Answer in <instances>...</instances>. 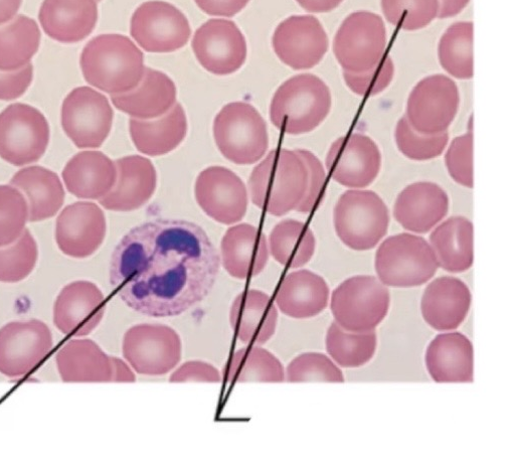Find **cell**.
I'll list each match as a JSON object with an SVG mask.
<instances>
[{"label":"cell","instance_id":"6da1fadb","mask_svg":"<svg viewBox=\"0 0 512 473\" xmlns=\"http://www.w3.org/2000/svg\"><path fill=\"white\" fill-rule=\"evenodd\" d=\"M220 268L221 257L202 227L158 219L121 239L112 254L110 283L132 310L174 318L208 297Z\"/></svg>","mask_w":512,"mask_h":473},{"label":"cell","instance_id":"7a4b0ae2","mask_svg":"<svg viewBox=\"0 0 512 473\" xmlns=\"http://www.w3.org/2000/svg\"><path fill=\"white\" fill-rule=\"evenodd\" d=\"M307 182L306 165L296 150L273 149L251 174V199L268 214L282 217L300 205Z\"/></svg>","mask_w":512,"mask_h":473},{"label":"cell","instance_id":"3957f363","mask_svg":"<svg viewBox=\"0 0 512 473\" xmlns=\"http://www.w3.org/2000/svg\"><path fill=\"white\" fill-rule=\"evenodd\" d=\"M81 68L91 86L111 95H119L139 85L145 71L144 56L125 36L101 35L84 48Z\"/></svg>","mask_w":512,"mask_h":473},{"label":"cell","instance_id":"277c9868","mask_svg":"<svg viewBox=\"0 0 512 473\" xmlns=\"http://www.w3.org/2000/svg\"><path fill=\"white\" fill-rule=\"evenodd\" d=\"M331 104V93L324 81L312 74H300L275 92L270 118L275 127L287 134H305L327 118Z\"/></svg>","mask_w":512,"mask_h":473},{"label":"cell","instance_id":"5b68a950","mask_svg":"<svg viewBox=\"0 0 512 473\" xmlns=\"http://www.w3.org/2000/svg\"><path fill=\"white\" fill-rule=\"evenodd\" d=\"M333 226L339 240L348 248L369 251L388 234L390 212L377 193L350 190L341 195L334 206Z\"/></svg>","mask_w":512,"mask_h":473},{"label":"cell","instance_id":"8992f818","mask_svg":"<svg viewBox=\"0 0 512 473\" xmlns=\"http://www.w3.org/2000/svg\"><path fill=\"white\" fill-rule=\"evenodd\" d=\"M390 305L388 286L372 275L345 280L333 290L330 298L335 323L353 333L375 331L387 318Z\"/></svg>","mask_w":512,"mask_h":473},{"label":"cell","instance_id":"52a82bcc","mask_svg":"<svg viewBox=\"0 0 512 473\" xmlns=\"http://www.w3.org/2000/svg\"><path fill=\"white\" fill-rule=\"evenodd\" d=\"M375 269L388 287L412 288L429 282L439 264L429 242L419 235L402 233L387 238L376 252Z\"/></svg>","mask_w":512,"mask_h":473},{"label":"cell","instance_id":"ba28073f","mask_svg":"<svg viewBox=\"0 0 512 473\" xmlns=\"http://www.w3.org/2000/svg\"><path fill=\"white\" fill-rule=\"evenodd\" d=\"M214 136L221 153L237 165L259 162L269 146L267 124L249 103L226 105L214 122Z\"/></svg>","mask_w":512,"mask_h":473},{"label":"cell","instance_id":"9c48e42d","mask_svg":"<svg viewBox=\"0 0 512 473\" xmlns=\"http://www.w3.org/2000/svg\"><path fill=\"white\" fill-rule=\"evenodd\" d=\"M387 29L383 19L374 13L350 15L333 40V53L346 72L363 73L373 69L386 55Z\"/></svg>","mask_w":512,"mask_h":473},{"label":"cell","instance_id":"30bf717a","mask_svg":"<svg viewBox=\"0 0 512 473\" xmlns=\"http://www.w3.org/2000/svg\"><path fill=\"white\" fill-rule=\"evenodd\" d=\"M122 354L137 374L163 376L180 364L183 343L173 328L161 324H141L125 333Z\"/></svg>","mask_w":512,"mask_h":473},{"label":"cell","instance_id":"8fae6325","mask_svg":"<svg viewBox=\"0 0 512 473\" xmlns=\"http://www.w3.org/2000/svg\"><path fill=\"white\" fill-rule=\"evenodd\" d=\"M50 142V126L36 108L12 104L0 113V157L23 167L38 162Z\"/></svg>","mask_w":512,"mask_h":473},{"label":"cell","instance_id":"7c38bea8","mask_svg":"<svg viewBox=\"0 0 512 473\" xmlns=\"http://www.w3.org/2000/svg\"><path fill=\"white\" fill-rule=\"evenodd\" d=\"M325 165L334 182L350 190H362L379 177L382 153L371 137L352 133L337 138L330 145Z\"/></svg>","mask_w":512,"mask_h":473},{"label":"cell","instance_id":"4fadbf2b","mask_svg":"<svg viewBox=\"0 0 512 473\" xmlns=\"http://www.w3.org/2000/svg\"><path fill=\"white\" fill-rule=\"evenodd\" d=\"M130 34L148 53H173L189 43L192 29L178 8L152 0L142 4L133 14Z\"/></svg>","mask_w":512,"mask_h":473},{"label":"cell","instance_id":"5bb4252c","mask_svg":"<svg viewBox=\"0 0 512 473\" xmlns=\"http://www.w3.org/2000/svg\"><path fill=\"white\" fill-rule=\"evenodd\" d=\"M459 105L456 83L447 76L432 75L421 80L412 90L405 117L418 132L439 134L448 131Z\"/></svg>","mask_w":512,"mask_h":473},{"label":"cell","instance_id":"9a60e30c","mask_svg":"<svg viewBox=\"0 0 512 473\" xmlns=\"http://www.w3.org/2000/svg\"><path fill=\"white\" fill-rule=\"evenodd\" d=\"M50 328L42 321L12 322L0 329V374L21 378L34 371L52 351Z\"/></svg>","mask_w":512,"mask_h":473},{"label":"cell","instance_id":"2e32d148","mask_svg":"<svg viewBox=\"0 0 512 473\" xmlns=\"http://www.w3.org/2000/svg\"><path fill=\"white\" fill-rule=\"evenodd\" d=\"M114 112L108 99L90 87L74 89L62 107V125L79 148L100 147L110 134Z\"/></svg>","mask_w":512,"mask_h":473},{"label":"cell","instance_id":"e0dca14e","mask_svg":"<svg viewBox=\"0 0 512 473\" xmlns=\"http://www.w3.org/2000/svg\"><path fill=\"white\" fill-rule=\"evenodd\" d=\"M200 64L210 73L225 76L242 68L247 59V43L237 25L214 19L204 24L192 42Z\"/></svg>","mask_w":512,"mask_h":473},{"label":"cell","instance_id":"ac0fdd59","mask_svg":"<svg viewBox=\"0 0 512 473\" xmlns=\"http://www.w3.org/2000/svg\"><path fill=\"white\" fill-rule=\"evenodd\" d=\"M272 44L281 62L297 71L317 66L329 47L324 28L312 16H293L283 21L274 33Z\"/></svg>","mask_w":512,"mask_h":473},{"label":"cell","instance_id":"d6986e66","mask_svg":"<svg viewBox=\"0 0 512 473\" xmlns=\"http://www.w3.org/2000/svg\"><path fill=\"white\" fill-rule=\"evenodd\" d=\"M105 311L101 289L90 281H75L65 286L56 299L54 325L69 337H87L100 326Z\"/></svg>","mask_w":512,"mask_h":473},{"label":"cell","instance_id":"ffe728a7","mask_svg":"<svg viewBox=\"0 0 512 473\" xmlns=\"http://www.w3.org/2000/svg\"><path fill=\"white\" fill-rule=\"evenodd\" d=\"M195 194L202 210L221 224H236L247 213L246 186L227 168L211 167L203 171L197 180Z\"/></svg>","mask_w":512,"mask_h":473},{"label":"cell","instance_id":"44dd1931","mask_svg":"<svg viewBox=\"0 0 512 473\" xmlns=\"http://www.w3.org/2000/svg\"><path fill=\"white\" fill-rule=\"evenodd\" d=\"M106 230L103 211L96 204L79 202L65 208L59 216L56 241L65 255L84 259L101 247Z\"/></svg>","mask_w":512,"mask_h":473},{"label":"cell","instance_id":"7402d4cb","mask_svg":"<svg viewBox=\"0 0 512 473\" xmlns=\"http://www.w3.org/2000/svg\"><path fill=\"white\" fill-rule=\"evenodd\" d=\"M471 301V292L462 280L453 276L438 277L428 284L422 295V317L435 331H455L467 318Z\"/></svg>","mask_w":512,"mask_h":473},{"label":"cell","instance_id":"603a6c76","mask_svg":"<svg viewBox=\"0 0 512 473\" xmlns=\"http://www.w3.org/2000/svg\"><path fill=\"white\" fill-rule=\"evenodd\" d=\"M448 194L432 182H417L406 187L394 205L395 220L407 231L427 234L447 216Z\"/></svg>","mask_w":512,"mask_h":473},{"label":"cell","instance_id":"cb8c5ba5","mask_svg":"<svg viewBox=\"0 0 512 473\" xmlns=\"http://www.w3.org/2000/svg\"><path fill=\"white\" fill-rule=\"evenodd\" d=\"M279 314L271 297L257 289L237 295L230 309V324L246 346H263L276 333Z\"/></svg>","mask_w":512,"mask_h":473},{"label":"cell","instance_id":"d4e9b609","mask_svg":"<svg viewBox=\"0 0 512 473\" xmlns=\"http://www.w3.org/2000/svg\"><path fill=\"white\" fill-rule=\"evenodd\" d=\"M115 164V185L100 199V204L105 209L115 212L138 210L152 198L156 190V170L149 160L140 155L122 157Z\"/></svg>","mask_w":512,"mask_h":473},{"label":"cell","instance_id":"484cf974","mask_svg":"<svg viewBox=\"0 0 512 473\" xmlns=\"http://www.w3.org/2000/svg\"><path fill=\"white\" fill-rule=\"evenodd\" d=\"M39 20L44 32L64 44L88 38L98 21L96 0H44Z\"/></svg>","mask_w":512,"mask_h":473},{"label":"cell","instance_id":"4316f807","mask_svg":"<svg viewBox=\"0 0 512 473\" xmlns=\"http://www.w3.org/2000/svg\"><path fill=\"white\" fill-rule=\"evenodd\" d=\"M425 363L430 377L436 383L473 382V346L461 333L438 335L427 348Z\"/></svg>","mask_w":512,"mask_h":473},{"label":"cell","instance_id":"83f0119b","mask_svg":"<svg viewBox=\"0 0 512 473\" xmlns=\"http://www.w3.org/2000/svg\"><path fill=\"white\" fill-rule=\"evenodd\" d=\"M222 263L234 278L245 280L258 276L269 260L266 236L249 224L230 228L221 244Z\"/></svg>","mask_w":512,"mask_h":473},{"label":"cell","instance_id":"f1b7e54d","mask_svg":"<svg viewBox=\"0 0 512 473\" xmlns=\"http://www.w3.org/2000/svg\"><path fill=\"white\" fill-rule=\"evenodd\" d=\"M113 105L132 118L148 120L162 116L177 103V87L160 71L145 68L139 85L130 92L112 95Z\"/></svg>","mask_w":512,"mask_h":473},{"label":"cell","instance_id":"f546056e","mask_svg":"<svg viewBox=\"0 0 512 473\" xmlns=\"http://www.w3.org/2000/svg\"><path fill=\"white\" fill-rule=\"evenodd\" d=\"M329 295L324 278L310 270H299L283 279L275 296V304L287 317L304 320L324 311Z\"/></svg>","mask_w":512,"mask_h":473},{"label":"cell","instance_id":"4dcf8cb0","mask_svg":"<svg viewBox=\"0 0 512 473\" xmlns=\"http://www.w3.org/2000/svg\"><path fill=\"white\" fill-rule=\"evenodd\" d=\"M116 178V164L100 151L78 153L63 172L68 191L86 200L105 197L114 187Z\"/></svg>","mask_w":512,"mask_h":473},{"label":"cell","instance_id":"1f68e13d","mask_svg":"<svg viewBox=\"0 0 512 473\" xmlns=\"http://www.w3.org/2000/svg\"><path fill=\"white\" fill-rule=\"evenodd\" d=\"M129 130L138 151L149 156L172 152L188 134V118L179 103L160 117L148 120L131 118Z\"/></svg>","mask_w":512,"mask_h":473},{"label":"cell","instance_id":"d6a6232c","mask_svg":"<svg viewBox=\"0 0 512 473\" xmlns=\"http://www.w3.org/2000/svg\"><path fill=\"white\" fill-rule=\"evenodd\" d=\"M59 375L66 383L112 382V361L95 342L71 340L56 356Z\"/></svg>","mask_w":512,"mask_h":473},{"label":"cell","instance_id":"836d02e7","mask_svg":"<svg viewBox=\"0 0 512 473\" xmlns=\"http://www.w3.org/2000/svg\"><path fill=\"white\" fill-rule=\"evenodd\" d=\"M429 244L439 267L453 274L469 270L474 261L473 224L465 217H452L437 225Z\"/></svg>","mask_w":512,"mask_h":473},{"label":"cell","instance_id":"e575fe53","mask_svg":"<svg viewBox=\"0 0 512 473\" xmlns=\"http://www.w3.org/2000/svg\"><path fill=\"white\" fill-rule=\"evenodd\" d=\"M12 186L28 199L29 221L40 222L54 217L65 202V191L59 177L42 167H31L17 173Z\"/></svg>","mask_w":512,"mask_h":473},{"label":"cell","instance_id":"d590c367","mask_svg":"<svg viewBox=\"0 0 512 473\" xmlns=\"http://www.w3.org/2000/svg\"><path fill=\"white\" fill-rule=\"evenodd\" d=\"M40 43L39 26L26 16H18L0 27V71H17L29 65Z\"/></svg>","mask_w":512,"mask_h":473},{"label":"cell","instance_id":"8d00e7d4","mask_svg":"<svg viewBox=\"0 0 512 473\" xmlns=\"http://www.w3.org/2000/svg\"><path fill=\"white\" fill-rule=\"evenodd\" d=\"M316 239L312 230L296 220H284L270 234L269 252L283 266L296 269L314 256Z\"/></svg>","mask_w":512,"mask_h":473},{"label":"cell","instance_id":"74e56055","mask_svg":"<svg viewBox=\"0 0 512 473\" xmlns=\"http://www.w3.org/2000/svg\"><path fill=\"white\" fill-rule=\"evenodd\" d=\"M229 383H281L285 369L278 358L261 346H248L236 351L226 367Z\"/></svg>","mask_w":512,"mask_h":473},{"label":"cell","instance_id":"f35d334b","mask_svg":"<svg viewBox=\"0 0 512 473\" xmlns=\"http://www.w3.org/2000/svg\"><path fill=\"white\" fill-rule=\"evenodd\" d=\"M325 347L328 355L340 367L360 368L374 358L378 347L375 331L353 333L333 322L326 332Z\"/></svg>","mask_w":512,"mask_h":473},{"label":"cell","instance_id":"ab89813d","mask_svg":"<svg viewBox=\"0 0 512 473\" xmlns=\"http://www.w3.org/2000/svg\"><path fill=\"white\" fill-rule=\"evenodd\" d=\"M441 67L459 80L473 78V24L461 22L452 25L442 36L438 46Z\"/></svg>","mask_w":512,"mask_h":473},{"label":"cell","instance_id":"60d3db41","mask_svg":"<svg viewBox=\"0 0 512 473\" xmlns=\"http://www.w3.org/2000/svg\"><path fill=\"white\" fill-rule=\"evenodd\" d=\"M39 258L38 244L29 230L14 243L0 247V282L17 283L34 271Z\"/></svg>","mask_w":512,"mask_h":473},{"label":"cell","instance_id":"b9f144b4","mask_svg":"<svg viewBox=\"0 0 512 473\" xmlns=\"http://www.w3.org/2000/svg\"><path fill=\"white\" fill-rule=\"evenodd\" d=\"M395 140L398 149L407 159L427 162L443 154L449 143V133L448 131L439 134L420 133L404 116L397 123Z\"/></svg>","mask_w":512,"mask_h":473},{"label":"cell","instance_id":"7bdbcfd3","mask_svg":"<svg viewBox=\"0 0 512 473\" xmlns=\"http://www.w3.org/2000/svg\"><path fill=\"white\" fill-rule=\"evenodd\" d=\"M387 21L404 31H419L438 18V0H382Z\"/></svg>","mask_w":512,"mask_h":473},{"label":"cell","instance_id":"ee69618b","mask_svg":"<svg viewBox=\"0 0 512 473\" xmlns=\"http://www.w3.org/2000/svg\"><path fill=\"white\" fill-rule=\"evenodd\" d=\"M29 220V206L15 187L0 186V247L20 238Z\"/></svg>","mask_w":512,"mask_h":473},{"label":"cell","instance_id":"f6af8a7d","mask_svg":"<svg viewBox=\"0 0 512 473\" xmlns=\"http://www.w3.org/2000/svg\"><path fill=\"white\" fill-rule=\"evenodd\" d=\"M285 381L345 383L346 380L343 372L326 355L305 353L290 362L285 371Z\"/></svg>","mask_w":512,"mask_h":473},{"label":"cell","instance_id":"bcb514c9","mask_svg":"<svg viewBox=\"0 0 512 473\" xmlns=\"http://www.w3.org/2000/svg\"><path fill=\"white\" fill-rule=\"evenodd\" d=\"M445 165L451 179L458 185L473 188L472 130L455 137L445 153Z\"/></svg>","mask_w":512,"mask_h":473},{"label":"cell","instance_id":"7dc6e473","mask_svg":"<svg viewBox=\"0 0 512 473\" xmlns=\"http://www.w3.org/2000/svg\"><path fill=\"white\" fill-rule=\"evenodd\" d=\"M395 65L391 57L384 56L373 69L363 73L344 71V79L352 92L363 97H373L384 92L393 82Z\"/></svg>","mask_w":512,"mask_h":473},{"label":"cell","instance_id":"c3c4849f","mask_svg":"<svg viewBox=\"0 0 512 473\" xmlns=\"http://www.w3.org/2000/svg\"><path fill=\"white\" fill-rule=\"evenodd\" d=\"M296 152L301 156L308 171L306 193L296 211L309 214L317 208L321 201L326 183V172L313 152L306 149H297Z\"/></svg>","mask_w":512,"mask_h":473},{"label":"cell","instance_id":"681fc988","mask_svg":"<svg viewBox=\"0 0 512 473\" xmlns=\"http://www.w3.org/2000/svg\"><path fill=\"white\" fill-rule=\"evenodd\" d=\"M222 375L213 365L203 361L186 362L170 375V383H220Z\"/></svg>","mask_w":512,"mask_h":473},{"label":"cell","instance_id":"f907efd6","mask_svg":"<svg viewBox=\"0 0 512 473\" xmlns=\"http://www.w3.org/2000/svg\"><path fill=\"white\" fill-rule=\"evenodd\" d=\"M33 77L34 67L31 64L17 71H0V100L10 101L23 96L31 86Z\"/></svg>","mask_w":512,"mask_h":473},{"label":"cell","instance_id":"816d5d0a","mask_svg":"<svg viewBox=\"0 0 512 473\" xmlns=\"http://www.w3.org/2000/svg\"><path fill=\"white\" fill-rule=\"evenodd\" d=\"M198 7L209 16L232 18L242 12L250 0H195Z\"/></svg>","mask_w":512,"mask_h":473},{"label":"cell","instance_id":"f5cc1de1","mask_svg":"<svg viewBox=\"0 0 512 473\" xmlns=\"http://www.w3.org/2000/svg\"><path fill=\"white\" fill-rule=\"evenodd\" d=\"M306 12L313 14L330 13L337 9L344 0H296Z\"/></svg>","mask_w":512,"mask_h":473},{"label":"cell","instance_id":"db71d44e","mask_svg":"<svg viewBox=\"0 0 512 473\" xmlns=\"http://www.w3.org/2000/svg\"><path fill=\"white\" fill-rule=\"evenodd\" d=\"M112 361V382L115 383H134L136 376L129 364L123 360L111 357Z\"/></svg>","mask_w":512,"mask_h":473},{"label":"cell","instance_id":"11a10c76","mask_svg":"<svg viewBox=\"0 0 512 473\" xmlns=\"http://www.w3.org/2000/svg\"><path fill=\"white\" fill-rule=\"evenodd\" d=\"M438 18L450 19L458 16L470 3V0H438Z\"/></svg>","mask_w":512,"mask_h":473},{"label":"cell","instance_id":"9f6ffc18","mask_svg":"<svg viewBox=\"0 0 512 473\" xmlns=\"http://www.w3.org/2000/svg\"><path fill=\"white\" fill-rule=\"evenodd\" d=\"M23 0H0V25L12 21L22 6Z\"/></svg>","mask_w":512,"mask_h":473},{"label":"cell","instance_id":"6f0895ef","mask_svg":"<svg viewBox=\"0 0 512 473\" xmlns=\"http://www.w3.org/2000/svg\"><path fill=\"white\" fill-rule=\"evenodd\" d=\"M96 2H101V0H96Z\"/></svg>","mask_w":512,"mask_h":473}]
</instances>
